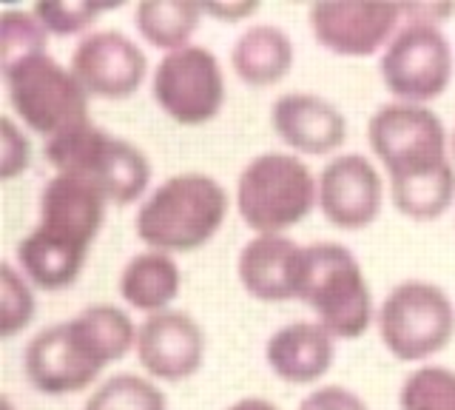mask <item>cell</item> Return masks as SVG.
I'll use <instances>...</instances> for the list:
<instances>
[{
	"mask_svg": "<svg viewBox=\"0 0 455 410\" xmlns=\"http://www.w3.org/2000/svg\"><path fill=\"white\" fill-rule=\"evenodd\" d=\"M35 285L14 262H4L0 265V336L12 339L26 331L35 319Z\"/></svg>",
	"mask_w": 455,
	"mask_h": 410,
	"instance_id": "83f0119b",
	"label": "cell"
},
{
	"mask_svg": "<svg viewBox=\"0 0 455 410\" xmlns=\"http://www.w3.org/2000/svg\"><path fill=\"white\" fill-rule=\"evenodd\" d=\"M390 180V200L398 214L410 220H438L444 217L455 203V163L444 160L419 172L387 177Z\"/></svg>",
	"mask_w": 455,
	"mask_h": 410,
	"instance_id": "7402d4cb",
	"label": "cell"
},
{
	"mask_svg": "<svg viewBox=\"0 0 455 410\" xmlns=\"http://www.w3.org/2000/svg\"><path fill=\"white\" fill-rule=\"evenodd\" d=\"M402 15L407 20H421V23H435L441 26L447 18L455 15V4H410V6H402Z\"/></svg>",
	"mask_w": 455,
	"mask_h": 410,
	"instance_id": "d6a6232c",
	"label": "cell"
},
{
	"mask_svg": "<svg viewBox=\"0 0 455 410\" xmlns=\"http://www.w3.org/2000/svg\"><path fill=\"white\" fill-rule=\"evenodd\" d=\"M319 205V177L288 151H262L236 177V211L259 234H284Z\"/></svg>",
	"mask_w": 455,
	"mask_h": 410,
	"instance_id": "7a4b0ae2",
	"label": "cell"
},
{
	"mask_svg": "<svg viewBox=\"0 0 455 410\" xmlns=\"http://www.w3.org/2000/svg\"><path fill=\"white\" fill-rule=\"evenodd\" d=\"M182 291V271L171 253L146 248L120 271V296L146 317L168 310Z\"/></svg>",
	"mask_w": 455,
	"mask_h": 410,
	"instance_id": "ffe728a7",
	"label": "cell"
},
{
	"mask_svg": "<svg viewBox=\"0 0 455 410\" xmlns=\"http://www.w3.org/2000/svg\"><path fill=\"white\" fill-rule=\"evenodd\" d=\"M381 345L402 362H427L455 336L452 296L427 279H404L376 310Z\"/></svg>",
	"mask_w": 455,
	"mask_h": 410,
	"instance_id": "8992f818",
	"label": "cell"
},
{
	"mask_svg": "<svg viewBox=\"0 0 455 410\" xmlns=\"http://www.w3.org/2000/svg\"><path fill=\"white\" fill-rule=\"evenodd\" d=\"M402 410H455V371L444 365H419L398 390Z\"/></svg>",
	"mask_w": 455,
	"mask_h": 410,
	"instance_id": "484cf974",
	"label": "cell"
},
{
	"mask_svg": "<svg viewBox=\"0 0 455 410\" xmlns=\"http://www.w3.org/2000/svg\"><path fill=\"white\" fill-rule=\"evenodd\" d=\"M299 410H370V407L359 393L345 385H319L299 402Z\"/></svg>",
	"mask_w": 455,
	"mask_h": 410,
	"instance_id": "4dcf8cb0",
	"label": "cell"
},
{
	"mask_svg": "<svg viewBox=\"0 0 455 410\" xmlns=\"http://www.w3.org/2000/svg\"><path fill=\"white\" fill-rule=\"evenodd\" d=\"M77 325V331L85 336V342L94 348V353L103 365L120 362L128 350L137 348V328L134 319L128 317V310L111 305V302H94L83 308L80 314L71 317Z\"/></svg>",
	"mask_w": 455,
	"mask_h": 410,
	"instance_id": "cb8c5ba5",
	"label": "cell"
},
{
	"mask_svg": "<svg viewBox=\"0 0 455 410\" xmlns=\"http://www.w3.org/2000/svg\"><path fill=\"white\" fill-rule=\"evenodd\" d=\"M208 339L188 310L168 308L151 314L137 328V362L154 382L191 379L205 362Z\"/></svg>",
	"mask_w": 455,
	"mask_h": 410,
	"instance_id": "5bb4252c",
	"label": "cell"
},
{
	"mask_svg": "<svg viewBox=\"0 0 455 410\" xmlns=\"http://www.w3.org/2000/svg\"><path fill=\"white\" fill-rule=\"evenodd\" d=\"M203 15V4L191 0H142L134 9V26L146 44L168 54L191 44Z\"/></svg>",
	"mask_w": 455,
	"mask_h": 410,
	"instance_id": "603a6c76",
	"label": "cell"
},
{
	"mask_svg": "<svg viewBox=\"0 0 455 410\" xmlns=\"http://www.w3.org/2000/svg\"><path fill=\"white\" fill-rule=\"evenodd\" d=\"M154 103L177 125H205L225 106V72L208 46L188 44L163 54L151 75Z\"/></svg>",
	"mask_w": 455,
	"mask_h": 410,
	"instance_id": "ba28073f",
	"label": "cell"
},
{
	"mask_svg": "<svg viewBox=\"0 0 455 410\" xmlns=\"http://www.w3.org/2000/svg\"><path fill=\"white\" fill-rule=\"evenodd\" d=\"M296 49L291 35L276 23H251L234 40L231 68L234 75L253 89L276 86L291 75Z\"/></svg>",
	"mask_w": 455,
	"mask_h": 410,
	"instance_id": "d6986e66",
	"label": "cell"
},
{
	"mask_svg": "<svg viewBox=\"0 0 455 410\" xmlns=\"http://www.w3.org/2000/svg\"><path fill=\"white\" fill-rule=\"evenodd\" d=\"M270 125L293 154L327 157L345 146L347 117L341 109L313 92H284L270 106Z\"/></svg>",
	"mask_w": 455,
	"mask_h": 410,
	"instance_id": "9a60e30c",
	"label": "cell"
},
{
	"mask_svg": "<svg viewBox=\"0 0 455 410\" xmlns=\"http://www.w3.org/2000/svg\"><path fill=\"white\" fill-rule=\"evenodd\" d=\"M228 410H282V407L265 399V396H245V399H236Z\"/></svg>",
	"mask_w": 455,
	"mask_h": 410,
	"instance_id": "836d02e7",
	"label": "cell"
},
{
	"mask_svg": "<svg viewBox=\"0 0 455 410\" xmlns=\"http://www.w3.org/2000/svg\"><path fill=\"white\" fill-rule=\"evenodd\" d=\"M83 410H168V396L151 376L114 374L89 393Z\"/></svg>",
	"mask_w": 455,
	"mask_h": 410,
	"instance_id": "d4e9b609",
	"label": "cell"
},
{
	"mask_svg": "<svg viewBox=\"0 0 455 410\" xmlns=\"http://www.w3.org/2000/svg\"><path fill=\"white\" fill-rule=\"evenodd\" d=\"M49 32L43 29L37 15L28 9H4L0 12V68H6L18 60L35 58L46 52Z\"/></svg>",
	"mask_w": 455,
	"mask_h": 410,
	"instance_id": "4316f807",
	"label": "cell"
},
{
	"mask_svg": "<svg viewBox=\"0 0 455 410\" xmlns=\"http://www.w3.org/2000/svg\"><path fill=\"white\" fill-rule=\"evenodd\" d=\"M103 371V359L85 342L75 319L46 325L23 348V374L28 385L46 396L89 390Z\"/></svg>",
	"mask_w": 455,
	"mask_h": 410,
	"instance_id": "30bf717a",
	"label": "cell"
},
{
	"mask_svg": "<svg viewBox=\"0 0 455 410\" xmlns=\"http://www.w3.org/2000/svg\"><path fill=\"white\" fill-rule=\"evenodd\" d=\"M450 157H452V163H455V129H452V134H450Z\"/></svg>",
	"mask_w": 455,
	"mask_h": 410,
	"instance_id": "e575fe53",
	"label": "cell"
},
{
	"mask_svg": "<svg viewBox=\"0 0 455 410\" xmlns=\"http://www.w3.org/2000/svg\"><path fill=\"white\" fill-rule=\"evenodd\" d=\"M367 140L387 177L430 168L450 157V134L430 106L384 103L367 123Z\"/></svg>",
	"mask_w": 455,
	"mask_h": 410,
	"instance_id": "9c48e42d",
	"label": "cell"
},
{
	"mask_svg": "<svg viewBox=\"0 0 455 410\" xmlns=\"http://www.w3.org/2000/svg\"><path fill=\"white\" fill-rule=\"evenodd\" d=\"M452 72L450 37L441 26L421 20H404L379 60V77L398 103H433L447 92Z\"/></svg>",
	"mask_w": 455,
	"mask_h": 410,
	"instance_id": "52a82bcc",
	"label": "cell"
},
{
	"mask_svg": "<svg viewBox=\"0 0 455 410\" xmlns=\"http://www.w3.org/2000/svg\"><path fill=\"white\" fill-rule=\"evenodd\" d=\"M402 4H313L307 9V26L316 44L341 58H370L384 52L393 35L402 29Z\"/></svg>",
	"mask_w": 455,
	"mask_h": 410,
	"instance_id": "7c38bea8",
	"label": "cell"
},
{
	"mask_svg": "<svg viewBox=\"0 0 455 410\" xmlns=\"http://www.w3.org/2000/svg\"><path fill=\"white\" fill-rule=\"evenodd\" d=\"M14 265L20 274L43 291H63L80 279L89 251L75 248L40 229L28 231L14 248Z\"/></svg>",
	"mask_w": 455,
	"mask_h": 410,
	"instance_id": "44dd1931",
	"label": "cell"
},
{
	"mask_svg": "<svg viewBox=\"0 0 455 410\" xmlns=\"http://www.w3.org/2000/svg\"><path fill=\"white\" fill-rule=\"evenodd\" d=\"M299 302H305L336 339H359L376 319L373 291L362 262L333 239L305 245Z\"/></svg>",
	"mask_w": 455,
	"mask_h": 410,
	"instance_id": "277c9868",
	"label": "cell"
},
{
	"mask_svg": "<svg viewBox=\"0 0 455 410\" xmlns=\"http://www.w3.org/2000/svg\"><path fill=\"white\" fill-rule=\"evenodd\" d=\"M46 163L54 174L85 180L106 197L108 205H132L151 182L148 154L132 140L89 123L46 143Z\"/></svg>",
	"mask_w": 455,
	"mask_h": 410,
	"instance_id": "3957f363",
	"label": "cell"
},
{
	"mask_svg": "<svg viewBox=\"0 0 455 410\" xmlns=\"http://www.w3.org/2000/svg\"><path fill=\"white\" fill-rule=\"evenodd\" d=\"M32 165V140L12 115L0 120V180L9 182Z\"/></svg>",
	"mask_w": 455,
	"mask_h": 410,
	"instance_id": "f546056e",
	"label": "cell"
},
{
	"mask_svg": "<svg viewBox=\"0 0 455 410\" xmlns=\"http://www.w3.org/2000/svg\"><path fill=\"white\" fill-rule=\"evenodd\" d=\"M225 186L203 172L165 177L137 208L134 231L142 245L163 253H191L211 243L228 217Z\"/></svg>",
	"mask_w": 455,
	"mask_h": 410,
	"instance_id": "6da1fadb",
	"label": "cell"
},
{
	"mask_svg": "<svg viewBox=\"0 0 455 410\" xmlns=\"http://www.w3.org/2000/svg\"><path fill=\"white\" fill-rule=\"evenodd\" d=\"M262 6L256 0H234V4H203L205 18H217L220 23H242L253 18Z\"/></svg>",
	"mask_w": 455,
	"mask_h": 410,
	"instance_id": "1f68e13d",
	"label": "cell"
},
{
	"mask_svg": "<svg viewBox=\"0 0 455 410\" xmlns=\"http://www.w3.org/2000/svg\"><path fill=\"white\" fill-rule=\"evenodd\" d=\"M71 75L92 100H125L148 77V58L120 29H97L71 52Z\"/></svg>",
	"mask_w": 455,
	"mask_h": 410,
	"instance_id": "8fae6325",
	"label": "cell"
},
{
	"mask_svg": "<svg viewBox=\"0 0 455 410\" xmlns=\"http://www.w3.org/2000/svg\"><path fill=\"white\" fill-rule=\"evenodd\" d=\"M111 9V4H66V0H37L32 6L43 29L57 37L85 32L100 15H106Z\"/></svg>",
	"mask_w": 455,
	"mask_h": 410,
	"instance_id": "f1b7e54d",
	"label": "cell"
},
{
	"mask_svg": "<svg viewBox=\"0 0 455 410\" xmlns=\"http://www.w3.org/2000/svg\"><path fill=\"white\" fill-rule=\"evenodd\" d=\"M108 200L85 180L71 174H54L46 186L40 189L37 200V225L63 243L92 251L94 239L103 229Z\"/></svg>",
	"mask_w": 455,
	"mask_h": 410,
	"instance_id": "e0dca14e",
	"label": "cell"
},
{
	"mask_svg": "<svg viewBox=\"0 0 455 410\" xmlns=\"http://www.w3.org/2000/svg\"><path fill=\"white\" fill-rule=\"evenodd\" d=\"M384 205V180L376 163L359 151L336 154L319 172V211L341 231L373 225Z\"/></svg>",
	"mask_w": 455,
	"mask_h": 410,
	"instance_id": "4fadbf2b",
	"label": "cell"
},
{
	"mask_svg": "<svg viewBox=\"0 0 455 410\" xmlns=\"http://www.w3.org/2000/svg\"><path fill=\"white\" fill-rule=\"evenodd\" d=\"M305 245L288 234H259L242 245L236 257L239 285L256 302H293L302 288Z\"/></svg>",
	"mask_w": 455,
	"mask_h": 410,
	"instance_id": "2e32d148",
	"label": "cell"
},
{
	"mask_svg": "<svg viewBox=\"0 0 455 410\" xmlns=\"http://www.w3.org/2000/svg\"><path fill=\"white\" fill-rule=\"evenodd\" d=\"M336 359V336L316 319H296L270 334L265 362L288 385H316Z\"/></svg>",
	"mask_w": 455,
	"mask_h": 410,
	"instance_id": "ac0fdd59",
	"label": "cell"
},
{
	"mask_svg": "<svg viewBox=\"0 0 455 410\" xmlns=\"http://www.w3.org/2000/svg\"><path fill=\"white\" fill-rule=\"evenodd\" d=\"M4 83L12 111L46 143L92 123V97L83 92L71 68L54 60L49 52L6 66Z\"/></svg>",
	"mask_w": 455,
	"mask_h": 410,
	"instance_id": "5b68a950",
	"label": "cell"
}]
</instances>
